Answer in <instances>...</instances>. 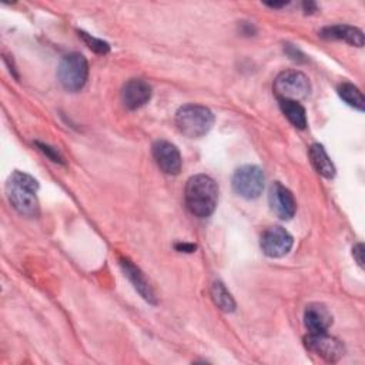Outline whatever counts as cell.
Listing matches in <instances>:
<instances>
[{
    "instance_id": "1",
    "label": "cell",
    "mask_w": 365,
    "mask_h": 365,
    "mask_svg": "<svg viewBox=\"0 0 365 365\" xmlns=\"http://www.w3.org/2000/svg\"><path fill=\"white\" fill-rule=\"evenodd\" d=\"M184 197L188 211L204 218L211 215L215 210L218 201V187L211 177L197 174L187 181Z\"/></svg>"
},
{
    "instance_id": "2",
    "label": "cell",
    "mask_w": 365,
    "mask_h": 365,
    "mask_svg": "<svg viewBox=\"0 0 365 365\" xmlns=\"http://www.w3.org/2000/svg\"><path fill=\"white\" fill-rule=\"evenodd\" d=\"M37 190V181L21 171H14L6 184V192L10 204L17 212L27 217H36L38 214Z\"/></svg>"
},
{
    "instance_id": "3",
    "label": "cell",
    "mask_w": 365,
    "mask_h": 365,
    "mask_svg": "<svg viewBox=\"0 0 365 365\" xmlns=\"http://www.w3.org/2000/svg\"><path fill=\"white\" fill-rule=\"evenodd\" d=\"M214 124V114L210 108L198 104H187L175 113V125L184 135L200 138L205 135Z\"/></svg>"
},
{
    "instance_id": "4",
    "label": "cell",
    "mask_w": 365,
    "mask_h": 365,
    "mask_svg": "<svg viewBox=\"0 0 365 365\" xmlns=\"http://www.w3.org/2000/svg\"><path fill=\"white\" fill-rule=\"evenodd\" d=\"M57 77L66 90H80L88 77V63L86 57L80 53H70L64 56L58 64Z\"/></svg>"
},
{
    "instance_id": "5",
    "label": "cell",
    "mask_w": 365,
    "mask_h": 365,
    "mask_svg": "<svg viewBox=\"0 0 365 365\" xmlns=\"http://www.w3.org/2000/svg\"><path fill=\"white\" fill-rule=\"evenodd\" d=\"M274 91L278 100L299 101L309 94L311 83L304 73L298 70H285L274 80Z\"/></svg>"
},
{
    "instance_id": "6",
    "label": "cell",
    "mask_w": 365,
    "mask_h": 365,
    "mask_svg": "<svg viewBox=\"0 0 365 365\" xmlns=\"http://www.w3.org/2000/svg\"><path fill=\"white\" fill-rule=\"evenodd\" d=\"M234 191L247 200L259 197L264 190V173L257 165H242L232 175Z\"/></svg>"
},
{
    "instance_id": "7",
    "label": "cell",
    "mask_w": 365,
    "mask_h": 365,
    "mask_svg": "<svg viewBox=\"0 0 365 365\" xmlns=\"http://www.w3.org/2000/svg\"><path fill=\"white\" fill-rule=\"evenodd\" d=\"M304 344L307 349L328 362H336L344 355V345L341 341L328 335L327 332H308V335L304 338Z\"/></svg>"
},
{
    "instance_id": "8",
    "label": "cell",
    "mask_w": 365,
    "mask_h": 365,
    "mask_svg": "<svg viewBox=\"0 0 365 365\" xmlns=\"http://www.w3.org/2000/svg\"><path fill=\"white\" fill-rule=\"evenodd\" d=\"M294 240L291 234L282 227H269L261 235V248L265 255L279 258L289 252Z\"/></svg>"
},
{
    "instance_id": "9",
    "label": "cell",
    "mask_w": 365,
    "mask_h": 365,
    "mask_svg": "<svg viewBox=\"0 0 365 365\" xmlns=\"http://www.w3.org/2000/svg\"><path fill=\"white\" fill-rule=\"evenodd\" d=\"M268 202L271 211L281 220H291L295 214L297 202L294 200L292 192L278 181H275L269 187Z\"/></svg>"
},
{
    "instance_id": "10",
    "label": "cell",
    "mask_w": 365,
    "mask_h": 365,
    "mask_svg": "<svg viewBox=\"0 0 365 365\" xmlns=\"http://www.w3.org/2000/svg\"><path fill=\"white\" fill-rule=\"evenodd\" d=\"M153 157L157 165L170 175H175L181 170V155L178 148L165 140H157L153 144Z\"/></svg>"
},
{
    "instance_id": "11",
    "label": "cell",
    "mask_w": 365,
    "mask_h": 365,
    "mask_svg": "<svg viewBox=\"0 0 365 365\" xmlns=\"http://www.w3.org/2000/svg\"><path fill=\"white\" fill-rule=\"evenodd\" d=\"M151 98V87L141 78L128 80L121 88V101L128 110H137Z\"/></svg>"
},
{
    "instance_id": "12",
    "label": "cell",
    "mask_w": 365,
    "mask_h": 365,
    "mask_svg": "<svg viewBox=\"0 0 365 365\" xmlns=\"http://www.w3.org/2000/svg\"><path fill=\"white\" fill-rule=\"evenodd\" d=\"M120 267L124 272V275L128 278V281L133 284V287L135 288V291L150 304H155V295L150 287V284L147 282L144 274L140 271L138 267H135L128 258L125 257H120L118 258Z\"/></svg>"
},
{
    "instance_id": "13",
    "label": "cell",
    "mask_w": 365,
    "mask_h": 365,
    "mask_svg": "<svg viewBox=\"0 0 365 365\" xmlns=\"http://www.w3.org/2000/svg\"><path fill=\"white\" fill-rule=\"evenodd\" d=\"M304 324L311 334L327 332L332 324V315L322 304H309L304 312Z\"/></svg>"
},
{
    "instance_id": "14",
    "label": "cell",
    "mask_w": 365,
    "mask_h": 365,
    "mask_svg": "<svg viewBox=\"0 0 365 365\" xmlns=\"http://www.w3.org/2000/svg\"><path fill=\"white\" fill-rule=\"evenodd\" d=\"M321 37L328 40H342L348 44L362 47L364 46V34L359 29L348 24H334L327 26L319 33Z\"/></svg>"
},
{
    "instance_id": "15",
    "label": "cell",
    "mask_w": 365,
    "mask_h": 365,
    "mask_svg": "<svg viewBox=\"0 0 365 365\" xmlns=\"http://www.w3.org/2000/svg\"><path fill=\"white\" fill-rule=\"evenodd\" d=\"M309 160L318 174L325 178H334L335 167L321 144H312L309 147Z\"/></svg>"
},
{
    "instance_id": "16",
    "label": "cell",
    "mask_w": 365,
    "mask_h": 365,
    "mask_svg": "<svg viewBox=\"0 0 365 365\" xmlns=\"http://www.w3.org/2000/svg\"><path fill=\"white\" fill-rule=\"evenodd\" d=\"M279 107L288 121L299 130H304L307 127V114L304 107L298 101L291 100H279Z\"/></svg>"
},
{
    "instance_id": "17",
    "label": "cell",
    "mask_w": 365,
    "mask_h": 365,
    "mask_svg": "<svg viewBox=\"0 0 365 365\" xmlns=\"http://www.w3.org/2000/svg\"><path fill=\"white\" fill-rule=\"evenodd\" d=\"M338 94L348 106H351L359 111H364L365 100H364L361 90L356 86H354L352 83L344 81L338 86Z\"/></svg>"
},
{
    "instance_id": "18",
    "label": "cell",
    "mask_w": 365,
    "mask_h": 365,
    "mask_svg": "<svg viewBox=\"0 0 365 365\" xmlns=\"http://www.w3.org/2000/svg\"><path fill=\"white\" fill-rule=\"evenodd\" d=\"M211 297L214 304L224 312H232L235 309V301L221 281H214L211 287Z\"/></svg>"
},
{
    "instance_id": "19",
    "label": "cell",
    "mask_w": 365,
    "mask_h": 365,
    "mask_svg": "<svg viewBox=\"0 0 365 365\" xmlns=\"http://www.w3.org/2000/svg\"><path fill=\"white\" fill-rule=\"evenodd\" d=\"M78 36L83 38V41L88 46V48H91L93 51L98 53V54H107L110 51V46L108 43L97 38V37H93L91 34L88 33H84V31H78Z\"/></svg>"
},
{
    "instance_id": "20",
    "label": "cell",
    "mask_w": 365,
    "mask_h": 365,
    "mask_svg": "<svg viewBox=\"0 0 365 365\" xmlns=\"http://www.w3.org/2000/svg\"><path fill=\"white\" fill-rule=\"evenodd\" d=\"M37 144V147L51 160V161H54V163H60V164H63L64 161H63V157L58 154V151L56 150V148H53V147H50V145H47V144H43V143H36Z\"/></svg>"
},
{
    "instance_id": "21",
    "label": "cell",
    "mask_w": 365,
    "mask_h": 365,
    "mask_svg": "<svg viewBox=\"0 0 365 365\" xmlns=\"http://www.w3.org/2000/svg\"><path fill=\"white\" fill-rule=\"evenodd\" d=\"M352 255H354L356 264L362 268L364 267V244L362 242H358L356 245H354Z\"/></svg>"
},
{
    "instance_id": "22",
    "label": "cell",
    "mask_w": 365,
    "mask_h": 365,
    "mask_svg": "<svg viewBox=\"0 0 365 365\" xmlns=\"http://www.w3.org/2000/svg\"><path fill=\"white\" fill-rule=\"evenodd\" d=\"M175 248L178 250V251H184V252H192L194 250H195V245H192V244H177L175 245Z\"/></svg>"
},
{
    "instance_id": "23",
    "label": "cell",
    "mask_w": 365,
    "mask_h": 365,
    "mask_svg": "<svg viewBox=\"0 0 365 365\" xmlns=\"http://www.w3.org/2000/svg\"><path fill=\"white\" fill-rule=\"evenodd\" d=\"M302 7H304V10H305L307 13H312V11L317 10V4L312 3V1H305V3L302 4Z\"/></svg>"
},
{
    "instance_id": "24",
    "label": "cell",
    "mask_w": 365,
    "mask_h": 365,
    "mask_svg": "<svg viewBox=\"0 0 365 365\" xmlns=\"http://www.w3.org/2000/svg\"><path fill=\"white\" fill-rule=\"evenodd\" d=\"M269 7H282V6H285L287 3H267Z\"/></svg>"
}]
</instances>
